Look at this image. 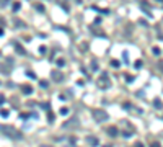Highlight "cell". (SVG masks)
<instances>
[{"mask_svg": "<svg viewBox=\"0 0 163 147\" xmlns=\"http://www.w3.org/2000/svg\"><path fill=\"white\" fill-rule=\"evenodd\" d=\"M0 132L2 134H5L7 137H10V139H21V132L20 131H16L15 128H11V126H5V124H0Z\"/></svg>", "mask_w": 163, "mask_h": 147, "instance_id": "obj_1", "label": "cell"}, {"mask_svg": "<svg viewBox=\"0 0 163 147\" xmlns=\"http://www.w3.org/2000/svg\"><path fill=\"white\" fill-rule=\"evenodd\" d=\"M95 118H96L98 121H106V119H108V114H106V113H104V111H95Z\"/></svg>", "mask_w": 163, "mask_h": 147, "instance_id": "obj_2", "label": "cell"}, {"mask_svg": "<svg viewBox=\"0 0 163 147\" xmlns=\"http://www.w3.org/2000/svg\"><path fill=\"white\" fill-rule=\"evenodd\" d=\"M87 141H88V144H90V146H93V147L98 146V139H96V137H91V136H90Z\"/></svg>", "mask_w": 163, "mask_h": 147, "instance_id": "obj_3", "label": "cell"}, {"mask_svg": "<svg viewBox=\"0 0 163 147\" xmlns=\"http://www.w3.org/2000/svg\"><path fill=\"white\" fill-rule=\"evenodd\" d=\"M8 114H10V111H8V110H0V116H3V118H7Z\"/></svg>", "mask_w": 163, "mask_h": 147, "instance_id": "obj_4", "label": "cell"}, {"mask_svg": "<svg viewBox=\"0 0 163 147\" xmlns=\"http://www.w3.org/2000/svg\"><path fill=\"white\" fill-rule=\"evenodd\" d=\"M23 93H25V95H30V93H31V88H30V87H23Z\"/></svg>", "mask_w": 163, "mask_h": 147, "instance_id": "obj_5", "label": "cell"}, {"mask_svg": "<svg viewBox=\"0 0 163 147\" xmlns=\"http://www.w3.org/2000/svg\"><path fill=\"white\" fill-rule=\"evenodd\" d=\"M108 132H109L111 136H116V134H118V131H116V128H109V131H108Z\"/></svg>", "mask_w": 163, "mask_h": 147, "instance_id": "obj_6", "label": "cell"}, {"mask_svg": "<svg viewBox=\"0 0 163 147\" xmlns=\"http://www.w3.org/2000/svg\"><path fill=\"white\" fill-rule=\"evenodd\" d=\"M16 49H18V52H20V54H25V49H23L21 46H16Z\"/></svg>", "mask_w": 163, "mask_h": 147, "instance_id": "obj_7", "label": "cell"}, {"mask_svg": "<svg viewBox=\"0 0 163 147\" xmlns=\"http://www.w3.org/2000/svg\"><path fill=\"white\" fill-rule=\"evenodd\" d=\"M111 64H113V67H119V62H118V61H113Z\"/></svg>", "mask_w": 163, "mask_h": 147, "instance_id": "obj_8", "label": "cell"}, {"mask_svg": "<svg viewBox=\"0 0 163 147\" xmlns=\"http://www.w3.org/2000/svg\"><path fill=\"white\" fill-rule=\"evenodd\" d=\"M3 100H5V98H3V95H0V105L3 103Z\"/></svg>", "mask_w": 163, "mask_h": 147, "instance_id": "obj_9", "label": "cell"}]
</instances>
